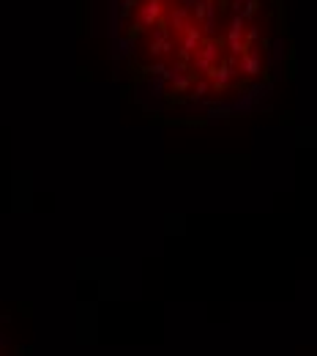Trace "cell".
<instances>
[{
    "mask_svg": "<svg viewBox=\"0 0 317 356\" xmlns=\"http://www.w3.org/2000/svg\"><path fill=\"white\" fill-rule=\"evenodd\" d=\"M178 3H181V0H178Z\"/></svg>",
    "mask_w": 317,
    "mask_h": 356,
    "instance_id": "obj_10",
    "label": "cell"
},
{
    "mask_svg": "<svg viewBox=\"0 0 317 356\" xmlns=\"http://www.w3.org/2000/svg\"><path fill=\"white\" fill-rule=\"evenodd\" d=\"M173 52H175V36H173V31L164 22L153 25V33H151V42H148V55L153 60H164Z\"/></svg>",
    "mask_w": 317,
    "mask_h": 356,
    "instance_id": "obj_1",
    "label": "cell"
},
{
    "mask_svg": "<svg viewBox=\"0 0 317 356\" xmlns=\"http://www.w3.org/2000/svg\"><path fill=\"white\" fill-rule=\"evenodd\" d=\"M243 31H246V19L241 14H232V19L227 25V44L230 42H243Z\"/></svg>",
    "mask_w": 317,
    "mask_h": 356,
    "instance_id": "obj_6",
    "label": "cell"
},
{
    "mask_svg": "<svg viewBox=\"0 0 317 356\" xmlns=\"http://www.w3.org/2000/svg\"><path fill=\"white\" fill-rule=\"evenodd\" d=\"M162 19H164V25L173 31V36H175V33H183V28L191 25V17H189V11H186L183 6H173L170 11H164Z\"/></svg>",
    "mask_w": 317,
    "mask_h": 356,
    "instance_id": "obj_5",
    "label": "cell"
},
{
    "mask_svg": "<svg viewBox=\"0 0 317 356\" xmlns=\"http://www.w3.org/2000/svg\"><path fill=\"white\" fill-rule=\"evenodd\" d=\"M135 17H137V28H139V31H148V28H153V25L162 22V17H164V3H162V0L137 3Z\"/></svg>",
    "mask_w": 317,
    "mask_h": 356,
    "instance_id": "obj_3",
    "label": "cell"
},
{
    "mask_svg": "<svg viewBox=\"0 0 317 356\" xmlns=\"http://www.w3.org/2000/svg\"><path fill=\"white\" fill-rule=\"evenodd\" d=\"M203 44V31L191 22V25H186L183 28V33H178V39H175V49H178V63H189L191 60V55L197 52V47Z\"/></svg>",
    "mask_w": 317,
    "mask_h": 356,
    "instance_id": "obj_2",
    "label": "cell"
},
{
    "mask_svg": "<svg viewBox=\"0 0 317 356\" xmlns=\"http://www.w3.org/2000/svg\"><path fill=\"white\" fill-rule=\"evenodd\" d=\"M263 69H266L263 52L257 47H246V52L238 58V74L243 72L246 77H257V74H263Z\"/></svg>",
    "mask_w": 317,
    "mask_h": 356,
    "instance_id": "obj_4",
    "label": "cell"
},
{
    "mask_svg": "<svg viewBox=\"0 0 317 356\" xmlns=\"http://www.w3.org/2000/svg\"><path fill=\"white\" fill-rule=\"evenodd\" d=\"M118 49H121V55H123V58H129V55L135 52V39H132V36L121 39V44H118Z\"/></svg>",
    "mask_w": 317,
    "mask_h": 356,
    "instance_id": "obj_9",
    "label": "cell"
},
{
    "mask_svg": "<svg viewBox=\"0 0 317 356\" xmlns=\"http://www.w3.org/2000/svg\"><path fill=\"white\" fill-rule=\"evenodd\" d=\"M257 8H260V0H243V8H241V17H243V19H252V17L257 14Z\"/></svg>",
    "mask_w": 317,
    "mask_h": 356,
    "instance_id": "obj_7",
    "label": "cell"
},
{
    "mask_svg": "<svg viewBox=\"0 0 317 356\" xmlns=\"http://www.w3.org/2000/svg\"><path fill=\"white\" fill-rule=\"evenodd\" d=\"M137 11V0H123L121 3V19H129Z\"/></svg>",
    "mask_w": 317,
    "mask_h": 356,
    "instance_id": "obj_8",
    "label": "cell"
}]
</instances>
